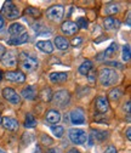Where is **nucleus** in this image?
I'll use <instances>...</instances> for the list:
<instances>
[{"label": "nucleus", "instance_id": "nucleus-1", "mask_svg": "<svg viewBox=\"0 0 131 153\" xmlns=\"http://www.w3.org/2000/svg\"><path fill=\"white\" fill-rule=\"evenodd\" d=\"M100 82L103 86H110V85H114L118 82V73L115 69L113 68H103L100 71Z\"/></svg>", "mask_w": 131, "mask_h": 153}, {"label": "nucleus", "instance_id": "nucleus-2", "mask_svg": "<svg viewBox=\"0 0 131 153\" xmlns=\"http://www.w3.org/2000/svg\"><path fill=\"white\" fill-rule=\"evenodd\" d=\"M18 59L21 61V66L24 71H28V72H32V71H35L39 66V61L38 59H35L34 56L29 55L28 52H21Z\"/></svg>", "mask_w": 131, "mask_h": 153}, {"label": "nucleus", "instance_id": "nucleus-3", "mask_svg": "<svg viewBox=\"0 0 131 153\" xmlns=\"http://www.w3.org/2000/svg\"><path fill=\"white\" fill-rule=\"evenodd\" d=\"M70 101V95L67 90H60L57 91L53 97H52V103L57 107H66Z\"/></svg>", "mask_w": 131, "mask_h": 153}, {"label": "nucleus", "instance_id": "nucleus-4", "mask_svg": "<svg viewBox=\"0 0 131 153\" xmlns=\"http://www.w3.org/2000/svg\"><path fill=\"white\" fill-rule=\"evenodd\" d=\"M63 15H64V7L62 5L51 6L46 11V17L49 18L50 21H53V22H60L62 20Z\"/></svg>", "mask_w": 131, "mask_h": 153}, {"label": "nucleus", "instance_id": "nucleus-5", "mask_svg": "<svg viewBox=\"0 0 131 153\" xmlns=\"http://www.w3.org/2000/svg\"><path fill=\"white\" fill-rule=\"evenodd\" d=\"M69 140L74 145H83L86 142L87 135L81 129H70L69 130Z\"/></svg>", "mask_w": 131, "mask_h": 153}, {"label": "nucleus", "instance_id": "nucleus-6", "mask_svg": "<svg viewBox=\"0 0 131 153\" xmlns=\"http://www.w3.org/2000/svg\"><path fill=\"white\" fill-rule=\"evenodd\" d=\"M1 13H4L5 17L9 18V20H16L20 16V10L12 1H5L1 9Z\"/></svg>", "mask_w": 131, "mask_h": 153}, {"label": "nucleus", "instance_id": "nucleus-7", "mask_svg": "<svg viewBox=\"0 0 131 153\" xmlns=\"http://www.w3.org/2000/svg\"><path fill=\"white\" fill-rule=\"evenodd\" d=\"M3 96H4V99H6L12 105H18L21 102L20 95H18L12 88H5L3 90Z\"/></svg>", "mask_w": 131, "mask_h": 153}, {"label": "nucleus", "instance_id": "nucleus-8", "mask_svg": "<svg viewBox=\"0 0 131 153\" xmlns=\"http://www.w3.org/2000/svg\"><path fill=\"white\" fill-rule=\"evenodd\" d=\"M70 122L74 125H83L85 124V116L81 108H75L70 112Z\"/></svg>", "mask_w": 131, "mask_h": 153}, {"label": "nucleus", "instance_id": "nucleus-9", "mask_svg": "<svg viewBox=\"0 0 131 153\" xmlns=\"http://www.w3.org/2000/svg\"><path fill=\"white\" fill-rule=\"evenodd\" d=\"M5 78L10 82L13 83H23L26 82V75L22 72H18V71H11V72H6L5 73Z\"/></svg>", "mask_w": 131, "mask_h": 153}, {"label": "nucleus", "instance_id": "nucleus-10", "mask_svg": "<svg viewBox=\"0 0 131 153\" xmlns=\"http://www.w3.org/2000/svg\"><path fill=\"white\" fill-rule=\"evenodd\" d=\"M1 62L4 66L6 67H15L16 63H17V57L15 55L13 51H9V52H5L4 56L1 57Z\"/></svg>", "mask_w": 131, "mask_h": 153}, {"label": "nucleus", "instance_id": "nucleus-11", "mask_svg": "<svg viewBox=\"0 0 131 153\" xmlns=\"http://www.w3.org/2000/svg\"><path fill=\"white\" fill-rule=\"evenodd\" d=\"M28 39H29L28 33L23 32V33H21L20 35L12 36L11 39H9V40H7V43H9L10 45H22V44L27 43V42H28Z\"/></svg>", "mask_w": 131, "mask_h": 153}, {"label": "nucleus", "instance_id": "nucleus-12", "mask_svg": "<svg viewBox=\"0 0 131 153\" xmlns=\"http://www.w3.org/2000/svg\"><path fill=\"white\" fill-rule=\"evenodd\" d=\"M45 119H46V122H47L49 124L55 125V124H57V123L61 120V114H60L58 111H56V109H50V111L46 113Z\"/></svg>", "mask_w": 131, "mask_h": 153}, {"label": "nucleus", "instance_id": "nucleus-13", "mask_svg": "<svg viewBox=\"0 0 131 153\" xmlns=\"http://www.w3.org/2000/svg\"><path fill=\"white\" fill-rule=\"evenodd\" d=\"M96 109H97V112H100V113H106V112H108V109H109V103H108L107 97H104V96H98V97L96 99Z\"/></svg>", "mask_w": 131, "mask_h": 153}, {"label": "nucleus", "instance_id": "nucleus-14", "mask_svg": "<svg viewBox=\"0 0 131 153\" xmlns=\"http://www.w3.org/2000/svg\"><path fill=\"white\" fill-rule=\"evenodd\" d=\"M1 124L4 125L5 129L10 130V131H15L18 129V122L15 119V118H11V117H5L1 119Z\"/></svg>", "mask_w": 131, "mask_h": 153}, {"label": "nucleus", "instance_id": "nucleus-15", "mask_svg": "<svg viewBox=\"0 0 131 153\" xmlns=\"http://www.w3.org/2000/svg\"><path fill=\"white\" fill-rule=\"evenodd\" d=\"M49 78L52 83H63L67 80L68 74L66 72H52V73H50Z\"/></svg>", "mask_w": 131, "mask_h": 153}, {"label": "nucleus", "instance_id": "nucleus-16", "mask_svg": "<svg viewBox=\"0 0 131 153\" xmlns=\"http://www.w3.org/2000/svg\"><path fill=\"white\" fill-rule=\"evenodd\" d=\"M36 48L45 53H51L53 51V45L50 40H39L36 43Z\"/></svg>", "mask_w": 131, "mask_h": 153}, {"label": "nucleus", "instance_id": "nucleus-17", "mask_svg": "<svg viewBox=\"0 0 131 153\" xmlns=\"http://www.w3.org/2000/svg\"><path fill=\"white\" fill-rule=\"evenodd\" d=\"M108 134L106 131H96V130H92L91 135H90V140H89V145H93V142H95V140L97 141H103L104 137H107Z\"/></svg>", "mask_w": 131, "mask_h": 153}, {"label": "nucleus", "instance_id": "nucleus-18", "mask_svg": "<svg viewBox=\"0 0 131 153\" xmlns=\"http://www.w3.org/2000/svg\"><path fill=\"white\" fill-rule=\"evenodd\" d=\"M61 28H62L63 33H66L67 35H73L74 33L77 32V29H78L77 25L74 23V22H72V21H66V22H63Z\"/></svg>", "mask_w": 131, "mask_h": 153}, {"label": "nucleus", "instance_id": "nucleus-19", "mask_svg": "<svg viewBox=\"0 0 131 153\" xmlns=\"http://www.w3.org/2000/svg\"><path fill=\"white\" fill-rule=\"evenodd\" d=\"M24 29H26L24 26H22L21 23H12L9 27V34L12 36H16V35H20L21 33H23Z\"/></svg>", "mask_w": 131, "mask_h": 153}, {"label": "nucleus", "instance_id": "nucleus-20", "mask_svg": "<svg viewBox=\"0 0 131 153\" xmlns=\"http://www.w3.org/2000/svg\"><path fill=\"white\" fill-rule=\"evenodd\" d=\"M55 45H56V48L60 49V50H66L69 46V42L66 39V38H63V36H56L55 38Z\"/></svg>", "mask_w": 131, "mask_h": 153}, {"label": "nucleus", "instance_id": "nucleus-21", "mask_svg": "<svg viewBox=\"0 0 131 153\" xmlns=\"http://www.w3.org/2000/svg\"><path fill=\"white\" fill-rule=\"evenodd\" d=\"M103 23H104V28L109 30V29H113V28H118L120 22L118 20H114L113 17H107Z\"/></svg>", "mask_w": 131, "mask_h": 153}, {"label": "nucleus", "instance_id": "nucleus-22", "mask_svg": "<svg viewBox=\"0 0 131 153\" xmlns=\"http://www.w3.org/2000/svg\"><path fill=\"white\" fill-rule=\"evenodd\" d=\"M22 96L26 99V100H34L35 97V91H34V88L33 86H27L22 90Z\"/></svg>", "mask_w": 131, "mask_h": 153}, {"label": "nucleus", "instance_id": "nucleus-23", "mask_svg": "<svg viewBox=\"0 0 131 153\" xmlns=\"http://www.w3.org/2000/svg\"><path fill=\"white\" fill-rule=\"evenodd\" d=\"M119 10H120V7H119L118 4H115V3H108V4L106 5L104 12H106L107 15H113V13H118Z\"/></svg>", "mask_w": 131, "mask_h": 153}, {"label": "nucleus", "instance_id": "nucleus-24", "mask_svg": "<svg viewBox=\"0 0 131 153\" xmlns=\"http://www.w3.org/2000/svg\"><path fill=\"white\" fill-rule=\"evenodd\" d=\"M91 69H92V62L87 60V61H84L81 63V66L79 67V73L83 75H86Z\"/></svg>", "mask_w": 131, "mask_h": 153}, {"label": "nucleus", "instance_id": "nucleus-25", "mask_svg": "<svg viewBox=\"0 0 131 153\" xmlns=\"http://www.w3.org/2000/svg\"><path fill=\"white\" fill-rule=\"evenodd\" d=\"M121 95H123L121 89L120 88H115V89H113V90L109 92V99L112 101H118L121 97Z\"/></svg>", "mask_w": 131, "mask_h": 153}, {"label": "nucleus", "instance_id": "nucleus-26", "mask_svg": "<svg viewBox=\"0 0 131 153\" xmlns=\"http://www.w3.org/2000/svg\"><path fill=\"white\" fill-rule=\"evenodd\" d=\"M36 125V119L34 118V116L32 113H28L27 117H26V123H24V126L26 128H34Z\"/></svg>", "mask_w": 131, "mask_h": 153}, {"label": "nucleus", "instance_id": "nucleus-27", "mask_svg": "<svg viewBox=\"0 0 131 153\" xmlns=\"http://www.w3.org/2000/svg\"><path fill=\"white\" fill-rule=\"evenodd\" d=\"M51 131H52V134L56 137H62L63 134H64V129L61 125H52L51 126Z\"/></svg>", "mask_w": 131, "mask_h": 153}, {"label": "nucleus", "instance_id": "nucleus-28", "mask_svg": "<svg viewBox=\"0 0 131 153\" xmlns=\"http://www.w3.org/2000/svg\"><path fill=\"white\" fill-rule=\"evenodd\" d=\"M117 48H118V44H117V43H112V44H110V46H109L106 51H103V52H102V53H103V56H104V60L107 59V57H110L112 55H113V53L115 52Z\"/></svg>", "mask_w": 131, "mask_h": 153}, {"label": "nucleus", "instance_id": "nucleus-29", "mask_svg": "<svg viewBox=\"0 0 131 153\" xmlns=\"http://www.w3.org/2000/svg\"><path fill=\"white\" fill-rule=\"evenodd\" d=\"M131 59V50H130V45L126 44L123 48V61L124 62H129Z\"/></svg>", "mask_w": 131, "mask_h": 153}, {"label": "nucleus", "instance_id": "nucleus-30", "mask_svg": "<svg viewBox=\"0 0 131 153\" xmlns=\"http://www.w3.org/2000/svg\"><path fill=\"white\" fill-rule=\"evenodd\" d=\"M24 13H26V15H29V16H34V17H36V16H39V15H40V11H39L38 9H35V7L29 6V7H27V9L24 10Z\"/></svg>", "mask_w": 131, "mask_h": 153}, {"label": "nucleus", "instance_id": "nucleus-31", "mask_svg": "<svg viewBox=\"0 0 131 153\" xmlns=\"http://www.w3.org/2000/svg\"><path fill=\"white\" fill-rule=\"evenodd\" d=\"M77 27H80V28H86L87 27V20L84 17H80L78 18V21H77Z\"/></svg>", "mask_w": 131, "mask_h": 153}, {"label": "nucleus", "instance_id": "nucleus-32", "mask_svg": "<svg viewBox=\"0 0 131 153\" xmlns=\"http://www.w3.org/2000/svg\"><path fill=\"white\" fill-rule=\"evenodd\" d=\"M41 139H43V143L44 145H51L52 143V139L47 135H41Z\"/></svg>", "mask_w": 131, "mask_h": 153}, {"label": "nucleus", "instance_id": "nucleus-33", "mask_svg": "<svg viewBox=\"0 0 131 153\" xmlns=\"http://www.w3.org/2000/svg\"><path fill=\"white\" fill-rule=\"evenodd\" d=\"M104 153H118V152H117V148H115L114 146H108V147L106 148Z\"/></svg>", "mask_w": 131, "mask_h": 153}, {"label": "nucleus", "instance_id": "nucleus-34", "mask_svg": "<svg viewBox=\"0 0 131 153\" xmlns=\"http://www.w3.org/2000/svg\"><path fill=\"white\" fill-rule=\"evenodd\" d=\"M81 42H83V39H81V38H75V39L73 40V45H74V46L80 45V43H81Z\"/></svg>", "mask_w": 131, "mask_h": 153}, {"label": "nucleus", "instance_id": "nucleus-35", "mask_svg": "<svg viewBox=\"0 0 131 153\" xmlns=\"http://www.w3.org/2000/svg\"><path fill=\"white\" fill-rule=\"evenodd\" d=\"M5 52H6V50H5V46L0 44V59H1V57L4 56V53H5Z\"/></svg>", "mask_w": 131, "mask_h": 153}, {"label": "nucleus", "instance_id": "nucleus-36", "mask_svg": "<svg viewBox=\"0 0 131 153\" xmlns=\"http://www.w3.org/2000/svg\"><path fill=\"white\" fill-rule=\"evenodd\" d=\"M130 106H131V102H130V101H127V102H126V106L124 107V109H125V112H126L127 114H130V109H131V108H130Z\"/></svg>", "mask_w": 131, "mask_h": 153}, {"label": "nucleus", "instance_id": "nucleus-37", "mask_svg": "<svg viewBox=\"0 0 131 153\" xmlns=\"http://www.w3.org/2000/svg\"><path fill=\"white\" fill-rule=\"evenodd\" d=\"M87 74H89V79H90V82H91V83L95 82V76H93V73H90V72H89Z\"/></svg>", "mask_w": 131, "mask_h": 153}, {"label": "nucleus", "instance_id": "nucleus-38", "mask_svg": "<svg viewBox=\"0 0 131 153\" xmlns=\"http://www.w3.org/2000/svg\"><path fill=\"white\" fill-rule=\"evenodd\" d=\"M126 137H127V140H131V128H129L126 130Z\"/></svg>", "mask_w": 131, "mask_h": 153}, {"label": "nucleus", "instance_id": "nucleus-39", "mask_svg": "<svg viewBox=\"0 0 131 153\" xmlns=\"http://www.w3.org/2000/svg\"><path fill=\"white\" fill-rule=\"evenodd\" d=\"M47 153H61V151H60L58 148H51Z\"/></svg>", "mask_w": 131, "mask_h": 153}, {"label": "nucleus", "instance_id": "nucleus-40", "mask_svg": "<svg viewBox=\"0 0 131 153\" xmlns=\"http://www.w3.org/2000/svg\"><path fill=\"white\" fill-rule=\"evenodd\" d=\"M4 25H5V21H4V18H3V16L0 15V29H1L3 27H4Z\"/></svg>", "mask_w": 131, "mask_h": 153}, {"label": "nucleus", "instance_id": "nucleus-41", "mask_svg": "<svg viewBox=\"0 0 131 153\" xmlns=\"http://www.w3.org/2000/svg\"><path fill=\"white\" fill-rule=\"evenodd\" d=\"M67 153H80L78 149H75V148H72V149H69Z\"/></svg>", "mask_w": 131, "mask_h": 153}, {"label": "nucleus", "instance_id": "nucleus-42", "mask_svg": "<svg viewBox=\"0 0 131 153\" xmlns=\"http://www.w3.org/2000/svg\"><path fill=\"white\" fill-rule=\"evenodd\" d=\"M110 65H112V66H115V67H118V68H121V67H123L121 65H119V63H117V62H110Z\"/></svg>", "mask_w": 131, "mask_h": 153}, {"label": "nucleus", "instance_id": "nucleus-43", "mask_svg": "<svg viewBox=\"0 0 131 153\" xmlns=\"http://www.w3.org/2000/svg\"><path fill=\"white\" fill-rule=\"evenodd\" d=\"M130 25H131V23H130V13H127V21H126V26H129V27H130Z\"/></svg>", "mask_w": 131, "mask_h": 153}, {"label": "nucleus", "instance_id": "nucleus-44", "mask_svg": "<svg viewBox=\"0 0 131 153\" xmlns=\"http://www.w3.org/2000/svg\"><path fill=\"white\" fill-rule=\"evenodd\" d=\"M34 153H41L40 148H39V147H36V148H35V152H34Z\"/></svg>", "mask_w": 131, "mask_h": 153}, {"label": "nucleus", "instance_id": "nucleus-45", "mask_svg": "<svg viewBox=\"0 0 131 153\" xmlns=\"http://www.w3.org/2000/svg\"><path fill=\"white\" fill-rule=\"evenodd\" d=\"M3 79V73H1V71H0V80Z\"/></svg>", "mask_w": 131, "mask_h": 153}, {"label": "nucleus", "instance_id": "nucleus-46", "mask_svg": "<svg viewBox=\"0 0 131 153\" xmlns=\"http://www.w3.org/2000/svg\"><path fill=\"white\" fill-rule=\"evenodd\" d=\"M0 153H6V152H5L4 149H1V148H0Z\"/></svg>", "mask_w": 131, "mask_h": 153}, {"label": "nucleus", "instance_id": "nucleus-47", "mask_svg": "<svg viewBox=\"0 0 131 153\" xmlns=\"http://www.w3.org/2000/svg\"><path fill=\"white\" fill-rule=\"evenodd\" d=\"M0 124H1V117H0Z\"/></svg>", "mask_w": 131, "mask_h": 153}]
</instances>
